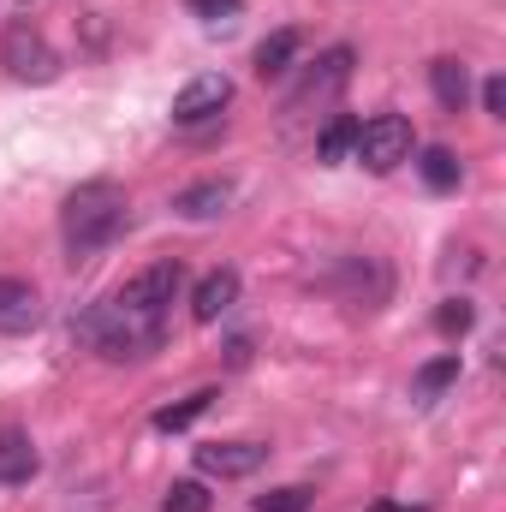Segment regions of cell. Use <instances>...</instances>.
I'll return each instance as SVG.
<instances>
[{"instance_id":"cell-1","label":"cell","mask_w":506,"mask_h":512,"mask_svg":"<svg viewBox=\"0 0 506 512\" xmlns=\"http://www.w3.org/2000/svg\"><path fill=\"white\" fill-rule=\"evenodd\" d=\"M179 286H185V268H179V262H149L143 274H131L114 298L90 304V310L72 322V334H78L96 358H108V364H137V358L161 352L167 310H173Z\"/></svg>"},{"instance_id":"cell-2","label":"cell","mask_w":506,"mask_h":512,"mask_svg":"<svg viewBox=\"0 0 506 512\" xmlns=\"http://www.w3.org/2000/svg\"><path fill=\"white\" fill-rule=\"evenodd\" d=\"M126 221H131V203H126V191H120L114 179L78 185V191L66 197V209H60L66 256H72V262H90L96 251H108V245L126 233Z\"/></svg>"},{"instance_id":"cell-3","label":"cell","mask_w":506,"mask_h":512,"mask_svg":"<svg viewBox=\"0 0 506 512\" xmlns=\"http://www.w3.org/2000/svg\"><path fill=\"white\" fill-rule=\"evenodd\" d=\"M0 66L18 78V84H54L60 78V54L48 48V36L36 24H12L0 36Z\"/></svg>"},{"instance_id":"cell-4","label":"cell","mask_w":506,"mask_h":512,"mask_svg":"<svg viewBox=\"0 0 506 512\" xmlns=\"http://www.w3.org/2000/svg\"><path fill=\"white\" fill-rule=\"evenodd\" d=\"M411 120L405 114H376L358 126V143H352V161H364L370 173H393L399 161H411Z\"/></svg>"},{"instance_id":"cell-5","label":"cell","mask_w":506,"mask_h":512,"mask_svg":"<svg viewBox=\"0 0 506 512\" xmlns=\"http://www.w3.org/2000/svg\"><path fill=\"white\" fill-rule=\"evenodd\" d=\"M352 66H358V48H346V42H340V48H328V54H322V60H316V66L298 78V90L286 96V114L328 108V102H334V96L352 84Z\"/></svg>"},{"instance_id":"cell-6","label":"cell","mask_w":506,"mask_h":512,"mask_svg":"<svg viewBox=\"0 0 506 512\" xmlns=\"http://www.w3.org/2000/svg\"><path fill=\"white\" fill-rule=\"evenodd\" d=\"M233 102V78L227 72H203L191 78L179 96H173V126H203V120H221Z\"/></svg>"},{"instance_id":"cell-7","label":"cell","mask_w":506,"mask_h":512,"mask_svg":"<svg viewBox=\"0 0 506 512\" xmlns=\"http://www.w3.org/2000/svg\"><path fill=\"white\" fill-rule=\"evenodd\" d=\"M262 465H268V447L262 441H209V447H197V471L203 477H221V483L251 477Z\"/></svg>"},{"instance_id":"cell-8","label":"cell","mask_w":506,"mask_h":512,"mask_svg":"<svg viewBox=\"0 0 506 512\" xmlns=\"http://www.w3.org/2000/svg\"><path fill=\"white\" fill-rule=\"evenodd\" d=\"M42 328V292L30 280L0 274V334H36Z\"/></svg>"},{"instance_id":"cell-9","label":"cell","mask_w":506,"mask_h":512,"mask_svg":"<svg viewBox=\"0 0 506 512\" xmlns=\"http://www.w3.org/2000/svg\"><path fill=\"white\" fill-rule=\"evenodd\" d=\"M239 304V268H215V274H203L197 280V292H191V322H221L227 310Z\"/></svg>"},{"instance_id":"cell-10","label":"cell","mask_w":506,"mask_h":512,"mask_svg":"<svg viewBox=\"0 0 506 512\" xmlns=\"http://www.w3.org/2000/svg\"><path fill=\"white\" fill-rule=\"evenodd\" d=\"M227 203H233V179H197L173 197V215L179 221H215V215H227Z\"/></svg>"},{"instance_id":"cell-11","label":"cell","mask_w":506,"mask_h":512,"mask_svg":"<svg viewBox=\"0 0 506 512\" xmlns=\"http://www.w3.org/2000/svg\"><path fill=\"white\" fill-rule=\"evenodd\" d=\"M36 471H42L36 441H30L24 429H0V489H24Z\"/></svg>"},{"instance_id":"cell-12","label":"cell","mask_w":506,"mask_h":512,"mask_svg":"<svg viewBox=\"0 0 506 512\" xmlns=\"http://www.w3.org/2000/svg\"><path fill=\"white\" fill-rule=\"evenodd\" d=\"M292 60H298V30H274V36H262V42H256V78H262V84L286 78V72H292Z\"/></svg>"},{"instance_id":"cell-13","label":"cell","mask_w":506,"mask_h":512,"mask_svg":"<svg viewBox=\"0 0 506 512\" xmlns=\"http://www.w3.org/2000/svg\"><path fill=\"white\" fill-rule=\"evenodd\" d=\"M429 90H435V102H441L447 114H465V102H471V72H465L459 60H435V66H429Z\"/></svg>"},{"instance_id":"cell-14","label":"cell","mask_w":506,"mask_h":512,"mask_svg":"<svg viewBox=\"0 0 506 512\" xmlns=\"http://www.w3.org/2000/svg\"><path fill=\"white\" fill-rule=\"evenodd\" d=\"M453 382H459V352H441V358H429V364L411 376V399H417V405H435Z\"/></svg>"},{"instance_id":"cell-15","label":"cell","mask_w":506,"mask_h":512,"mask_svg":"<svg viewBox=\"0 0 506 512\" xmlns=\"http://www.w3.org/2000/svg\"><path fill=\"white\" fill-rule=\"evenodd\" d=\"M352 143H358V120H352V114H334V120L322 126V137H316V161L334 167V161L352 155Z\"/></svg>"},{"instance_id":"cell-16","label":"cell","mask_w":506,"mask_h":512,"mask_svg":"<svg viewBox=\"0 0 506 512\" xmlns=\"http://www.w3.org/2000/svg\"><path fill=\"white\" fill-rule=\"evenodd\" d=\"M417 173H423V185H429V191H453V185L465 179V167H459V155H453V149H441V143H435V149H423V161H417Z\"/></svg>"},{"instance_id":"cell-17","label":"cell","mask_w":506,"mask_h":512,"mask_svg":"<svg viewBox=\"0 0 506 512\" xmlns=\"http://www.w3.org/2000/svg\"><path fill=\"white\" fill-rule=\"evenodd\" d=\"M209 405H215V387H203V393H191V399H179V405H161V411H155V429H161V435H179V429H191Z\"/></svg>"},{"instance_id":"cell-18","label":"cell","mask_w":506,"mask_h":512,"mask_svg":"<svg viewBox=\"0 0 506 512\" xmlns=\"http://www.w3.org/2000/svg\"><path fill=\"white\" fill-rule=\"evenodd\" d=\"M215 507V495L197 483V477H185V483H173L167 495H161V512H209Z\"/></svg>"},{"instance_id":"cell-19","label":"cell","mask_w":506,"mask_h":512,"mask_svg":"<svg viewBox=\"0 0 506 512\" xmlns=\"http://www.w3.org/2000/svg\"><path fill=\"white\" fill-rule=\"evenodd\" d=\"M471 322H477L471 298H447V304L435 310V328H441V334H471Z\"/></svg>"},{"instance_id":"cell-20","label":"cell","mask_w":506,"mask_h":512,"mask_svg":"<svg viewBox=\"0 0 506 512\" xmlns=\"http://www.w3.org/2000/svg\"><path fill=\"white\" fill-rule=\"evenodd\" d=\"M185 6H191V18H203V24H227V18H239L245 0H185Z\"/></svg>"},{"instance_id":"cell-21","label":"cell","mask_w":506,"mask_h":512,"mask_svg":"<svg viewBox=\"0 0 506 512\" xmlns=\"http://www.w3.org/2000/svg\"><path fill=\"white\" fill-rule=\"evenodd\" d=\"M310 507V489H274V495H262L256 512H304Z\"/></svg>"},{"instance_id":"cell-22","label":"cell","mask_w":506,"mask_h":512,"mask_svg":"<svg viewBox=\"0 0 506 512\" xmlns=\"http://www.w3.org/2000/svg\"><path fill=\"white\" fill-rule=\"evenodd\" d=\"M483 108H489L495 120H506V78H489V84H483Z\"/></svg>"}]
</instances>
